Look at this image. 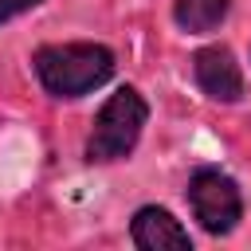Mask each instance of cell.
Wrapping results in <instances>:
<instances>
[{"label": "cell", "instance_id": "obj_1", "mask_svg": "<svg viewBox=\"0 0 251 251\" xmlns=\"http://www.w3.org/2000/svg\"><path fill=\"white\" fill-rule=\"evenodd\" d=\"M35 75L55 98H78L114 75V55L98 43H55L35 51Z\"/></svg>", "mask_w": 251, "mask_h": 251}, {"label": "cell", "instance_id": "obj_2", "mask_svg": "<svg viewBox=\"0 0 251 251\" xmlns=\"http://www.w3.org/2000/svg\"><path fill=\"white\" fill-rule=\"evenodd\" d=\"M145 118H149V106L133 86L114 90L106 98V106L98 110V118H94V129H90V141H86V157L90 161L126 157L137 145V137L145 129Z\"/></svg>", "mask_w": 251, "mask_h": 251}, {"label": "cell", "instance_id": "obj_3", "mask_svg": "<svg viewBox=\"0 0 251 251\" xmlns=\"http://www.w3.org/2000/svg\"><path fill=\"white\" fill-rule=\"evenodd\" d=\"M188 204H192V216L200 220L204 231L212 235H224L235 227L243 204H239V188L231 176L216 173V169H200L192 180H188Z\"/></svg>", "mask_w": 251, "mask_h": 251}, {"label": "cell", "instance_id": "obj_4", "mask_svg": "<svg viewBox=\"0 0 251 251\" xmlns=\"http://www.w3.org/2000/svg\"><path fill=\"white\" fill-rule=\"evenodd\" d=\"M192 71H196V82L208 98L216 102H235L243 94V75L231 59L227 47H204L192 55Z\"/></svg>", "mask_w": 251, "mask_h": 251}, {"label": "cell", "instance_id": "obj_5", "mask_svg": "<svg viewBox=\"0 0 251 251\" xmlns=\"http://www.w3.org/2000/svg\"><path fill=\"white\" fill-rule=\"evenodd\" d=\"M133 243L145 251H188V231L165 212V208H141L133 216Z\"/></svg>", "mask_w": 251, "mask_h": 251}, {"label": "cell", "instance_id": "obj_6", "mask_svg": "<svg viewBox=\"0 0 251 251\" xmlns=\"http://www.w3.org/2000/svg\"><path fill=\"white\" fill-rule=\"evenodd\" d=\"M173 16L184 31H212L227 16V0H176Z\"/></svg>", "mask_w": 251, "mask_h": 251}, {"label": "cell", "instance_id": "obj_7", "mask_svg": "<svg viewBox=\"0 0 251 251\" xmlns=\"http://www.w3.org/2000/svg\"><path fill=\"white\" fill-rule=\"evenodd\" d=\"M39 0H0V24L4 20H12V16H20V12H27V8H35Z\"/></svg>", "mask_w": 251, "mask_h": 251}]
</instances>
